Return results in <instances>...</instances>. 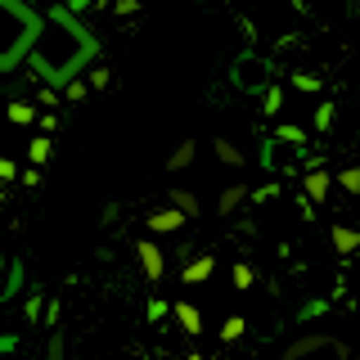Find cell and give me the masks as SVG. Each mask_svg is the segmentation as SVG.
Here are the masks:
<instances>
[{"label":"cell","mask_w":360,"mask_h":360,"mask_svg":"<svg viewBox=\"0 0 360 360\" xmlns=\"http://www.w3.org/2000/svg\"><path fill=\"white\" fill-rule=\"evenodd\" d=\"M95 54H99V41H95V32L77 18V9L54 5V9L41 14V32H37V41H32V50H27V63L45 86L59 90L63 82L82 77Z\"/></svg>","instance_id":"6da1fadb"},{"label":"cell","mask_w":360,"mask_h":360,"mask_svg":"<svg viewBox=\"0 0 360 360\" xmlns=\"http://www.w3.org/2000/svg\"><path fill=\"white\" fill-rule=\"evenodd\" d=\"M37 32H41V14L27 0H0V72H14L27 59Z\"/></svg>","instance_id":"7a4b0ae2"},{"label":"cell","mask_w":360,"mask_h":360,"mask_svg":"<svg viewBox=\"0 0 360 360\" xmlns=\"http://www.w3.org/2000/svg\"><path fill=\"white\" fill-rule=\"evenodd\" d=\"M279 360H352V352H347L342 338L333 333H302L288 342V352Z\"/></svg>","instance_id":"3957f363"},{"label":"cell","mask_w":360,"mask_h":360,"mask_svg":"<svg viewBox=\"0 0 360 360\" xmlns=\"http://www.w3.org/2000/svg\"><path fill=\"white\" fill-rule=\"evenodd\" d=\"M135 257H140V270H144L149 284H162V279H167V257H162V248H158L153 239L135 243Z\"/></svg>","instance_id":"277c9868"},{"label":"cell","mask_w":360,"mask_h":360,"mask_svg":"<svg viewBox=\"0 0 360 360\" xmlns=\"http://www.w3.org/2000/svg\"><path fill=\"white\" fill-rule=\"evenodd\" d=\"M329 189H333V176L324 172L320 162L307 167V176H302V194H307L311 202H324V198H329Z\"/></svg>","instance_id":"5b68a950"},{"label":"cell","mask_w":360,"mask_h":360,"mask_svg":"<svg viewBox=\"0 0 360 360\" xmlns=\"http://www.w3.org/2000/svg\"><path fill=\"white\" fill-rule=\"evenodd\" d=\"M212 270H217V257H212V252H198L189 266H180V284H207Z\"/></svg>","instance_id":"8992f818"},{"label":"cell","mask_w":360,"mask_h":360,"mask_svg":"<svg viewBox=\"0 0 360 360\" xmlns=\"http://www.w3.org/2000/svg\"><path fill=\"white\" fill-rule=\"evenodd\" d=\"M234 82H239L243 90H262V86H266V63H257L252 54H243V59H239V72H234Z\"/></svg>","instance_id":"52a82bcc"},{"label":"cell","mask_w":360,"mask_h":360,"mask_svg":"<svg viewBox=\"0 0 360 360\" xmlns=\"http://www.w3.org/2000/svg\"><path fill=\"white\" fill-rule=\"evenodd\" d=\"M329 243H333V252L352 257V252H360V230H356V225H342V221H338L333 230H329Z\"/></svg>","instance_id":"ba28073f"},{"label":"cell","mask_w":360,"mask_h":360,"mask_svg":"<svg viewBox=\"0 0 360 360\" xmlns=\"http://www.w3.org/2000/svg\"><path fill=\"white\" fill-rule=\"evenodd\" d=\"M144 225H149L153 234H176L180 225H185V217H180L176 207H158V212H149V217H144Z\"/></svg>","instance_id":"9c48e42d"},{"label":"cell","mask_w":360,"mask_h":360,"mask_svg":"<svg viewBox=\"0 0 360 360\" xmlns=\"http://www.w3.org/2000/svg\"><path fill=\"white\" fill-rule=\"evenodd\" d=\"M172 315H176V324H180V329H185L189 338H194V333H202V311L194 307V302H176V307H172Z\"/></svg>","instance_id":"30bf717a"},{"label":"cell","mask_w":360,"mask_h":360,"mask_svg":"<svg viewBox=\"0 0 360 360\" xmlns=\"http://www.w3.org/2000/svg\"><path fill=\"white\" fill-rule=\"evenodd\" d=\"M0 360H41V356L27 352L22 333H0Z\"/></svg>","instance_id":"8fae6325"},{"label":"cell","mask_w":360,"mask_h":360,"mask_svg":"<svg viewBox=\"0 0 360 360\" xmlns=\"http://www.w3.org/2000/svg\"><path fill=\"white\" fill-rule=\"evenodd\" d=\"M243 198H248V185H225L221 198H217V212L221 217H234V212L243 207Z\"/></svg>","instance_id":"7c38bea8"},{"label":"cell","mask_w":360,"mask_h":360,"mask_svg":"<svg viewBox=\"0 0 360 360\" xmlns=\"http://www.w3.org/2000/svg\"><path fill=\"white\" fill-rule=\"evenodd\" d=\"M212 149H217V162L221 167H243L248 158H243V149L234 140H225V135H217V144H212Z\"/></svg>","instance_id":"4fadbf2b"},{"label":"cell","mask_w":360,"mask_h":360,"mask_svg":"<svg viewBox=\"0 0 360 360\" xmlns=\"http://www.w3.org/2000/svg\"><path fill=\"white\" fill-rule=\"evenodd\" d=\"M194 153H198V144H194V140H180L176 149H172V158H167V172H185V167L194 162Z\"/></svg>","instance_id":"5bb4252c"},{"label":"cell","mask_w":360,"mask_h":360,"mask_svg":"<svg viewBox=\"0 0 360 360\" xmlns=\"http://www.w3.org/2000/svg\"><path fill=\"white\" fill-rule=\"evenodd\" d=\"M172 207H176L185 221H194V217H198V194H189V189H172Z\"/></svg>","instance_id":"9a60e30c"},{"label":"cell","mask_w":360,"mask_h":360,"mask_svg":"<svg viewBox=\"0 0 360 360\" xmlns=\"http://www.w3.org/2000/svg\"><path fill=\"white\" fill-rule=\"evenodd\" d=\"M5 112H9V122H14V127H32V122H37V108H32L27 99H14V104H5Z\"/></svg>","instance_id":"2e32d148"},{"label":"cell","mask_w":360,"mask_h":360,"mask_svg":"<svg viewBox=\"0 0 360 360\" xmlns=\"http://www.w3.org/2000/svg\"><path fill=\"white\" fill-rule=\"evenodd\" d=\"M243 333H248V320H243V315H230V320L221 324V342H239Z\"/></svg>","instance_id":"e0dca14e"},{"label":"cell","mask_w":360,"mask_h":360,"mask_svg":"<svg viewBox=\"0 0 360 360\" xmlns=\"http://www.w3.org/2000/svg\"><path fill=\"white\" fill-rule=\"evenodd\" d=\"M275 144H297V149H302V144H307V131L292 127V122H284V127L275 131Z\"/></svg>","instance_id":"ac0fdd59"},{"label":"cell","mask_w":360,"mask_h":360,"mask_svg":"<svg viewBox=\"0 0 360 360\" xmlns=\"http://www.w3.org/2000/svg\"><path fill=\"white\" fill-rule=\"evenodd\" d=\"M27 158H32V167H41V162H50V135H37V140L27 144Z\"/></svg>","instance_id":"d6986e66"},{"label":"cell","mask_w":360,"mask_h":360,"mask_svg":"<svg viewBox=\"0 0 360 360\" xmlns=\"http://www.w3.org/2000/svg\"><path fill=\"white\" fill-rule=\"evenodd\" d=\"M41 311H45V297H41V292H27V297H22V320L37 324V320H41Z\"/></svg>","instance_id":"ffe728a7"},{"label":"cell","mask_w":360,"mask_h":360,"mask_svg":"<svg viewBox=\"0 0 360 360\" xmlns=\"http://www.w3.org/2000/svg\"><path fill=\"white\" fill-rule=\"evenodd\" d=\"M262 112H266V117H275V112H279V104H284V95H279V86H262Z\"/></svg>","instance_id":"44dd1931"},{"label":"cell","mask_w":360,"mask_h":360,"mask_svg":"<svg viewBox=\"0 0 360 360\" xmlns=\"http://www.w3.org/2000/svg\"><path fill=\"white\" fill-rule=\"evenodd\" d=\"M63 95H68V99H72V104H82V99L90 95V86L82 82V77H72V82H63Z\"/></svg>","instance_id":"7402d4cb"},{"label":"cell","mask_w":360,"mask_h":360,"mask_svg":"<svg viewBox=\"0 0 360 360\" xmlns=\"http://www.w3.org/2000/svg\"><path fill=\"white\" fill-rule=\"evenodd\" d=\"M252 279H257L252 266H248V262H234V288H252Z\"/></svg>","instance_id":"603a6c76"},{"label":"cell","mask_w":360,"mask_h":360,"mask_svg":"<svg viewBox=\"0 0 360 360\" xmlns=\"http://www.w3.org/2000/svg\"><path fill=\"white\" fill-rule=\"evenodd\" d=\"M63 356H68L63 333H59V329H50V347H45V360H63Z\"/></svg>","instance_id":"cb8c5ba5"},{"label":"cell","mask_w":360,"mask_h":360,"mask_svg":"<svg viewBox=\"0 0 360 360\" xmlns=\"http://www.w3.org/2000/svg\"><path fill=\"white\" fill-rule=\"evenodd\" d=\"M338 185H342L347 194H360V167H347V172L338 176Z\"/></svg>","instance_id":"d4e9b609"},{"label":"cell","mask_w":360,"mask_h":360,"mask_svg":"<svg viewBox=\"0 0 360 360\" xmlns=\"http://www.w3.org/2000/svg\"><path fill=\"white\" fill-rule=\"evenodd\" d=\"M41 320H45V329H59V320H63V307H59V302H45Z\"/></svg>","instance_id":"484cf974"},{"label":"cell","mask_w":360,"mask_h":360,"mask_svg":"<svg viewBox=\"0 0 360 360\" xmlns=\"http://www.w3.org/2000/svg\"><path fill=\"white\" fill-rule=\"evenodd\" d=\"M324 311H329V302H324V297H315V302H307V307L297 311V320H315V315H324Z\"/></svg>","instance_id":"4316f807"},{"label":"cell","mask_w":360,"mask_h":360,"mask_svg":"<svg viewBox=\"0 0 360 360\" xmlns=\"http://www.w3.org/2000/svg\"><path fill=\"white\" fill-rule=\"evenodd\" d=\"M333 127V104H320L315 108V131H329Z\"/></svg>","instance_id":"83f0119b"},{"label":"cell","mask_w":360,"mask_h":360,"mask_svg":"<svg viewBox=\"0 0 360 360\" xmlns=\"http://www.w3.org/2000/svg\"><path fill=\"white\" fill-rule=\"evenodd\" d=\"M0 180H18V162H14V158H0Z\"/></svg>","instance_id":"f1b7e54d"},{"label":"cell","mask_w":360,"mask_h":360,"mask_svg":"<svg viewBox=\"0 0 360 360\" xmlns=\"http://www.w3.org/2000/svg\"><path fill=\"white\" fill-rule=\"evenodd\" d=\"M90 90H104L108 86V68H95V72H90V82H86Z\"/></svg>","instance_id":"f546056e"},{"label":"cell","mask_w":360,"mask_h":360,"mask_svg":"<svg viewBox=\"0 0 360 360\" xmlns=\"http://www.w3.org/2000/svg\"><path fill=\"white\" fill-rule=\"evenodd\" d=\"M248 194H252V189H248ZM275 194H279V185H262V189H257V194H252V202H270Z\"/></svg>","instance_id":"4dcf8cb0"},{"label":"cell","mask_w":360,"mask_h":360,"mask_svg":"<svg viewBox=\"0 0 360 360\" xmlns=\"http://www.w3.org/2000/svg\"><path fill=\"white\" fill-rule=\"evenodd\" d=\"M292 86H297V90H320V82H315V77H307V72L292 77Z\"/></svg>","instance_id":"1f68e13d"},{"label":"cell","mask_w":360,"mask_h":360,"mask_svg":"<svg viewBox=\"0 0 360 360\" xmlns=\"http://www.w3.org/2000/svg\"><path fill=\"white\" fill-rule=\"evenodd\" d=\"M167 311H172V307H167V302H162V297H153V302H149V320H162V315H167Z\"/></svg>","instance_id":"d6a6232c"},{"label":"cell","mask_w":360,"mask_h":360,"mask_svg":"<svg viewBox=\"0 0 360 360\" xmlns=\"http://www.w3.org/2000/svg\"><path fill=\"white\" fill-rule=\"evenodd\" d=\"M185 360H207V356H202V352H194V356H185Z\"/></svg>","instance_id":"836d02e7"},{"label":"cell","mask_w":360,"mask_h":360,"mask_svg":"<svg viewBox=\"0 0 360 360\" xmlns=\"http://www.w3.org/2000/svg\"><path fill=\"white\" fill-rule=\"evenodd\" d=\"M0 275H5V252H0Z\"/></svg>","instance_id":"e575fe53"},{"label":"cell","mask_w":360,"mask_h":360,"mask_svg":"<svg viewBox=\"0 0 360 360\" xmlns=\"http://www.w3.org/2000/svg\"><path fill=\"white\" fill-rule=\"evenodd\" d=\"M243 360H252V356H243Z\"/></svg>","instance_id":"d590c367"}]
</instances>
